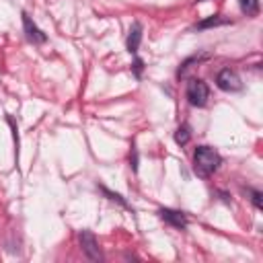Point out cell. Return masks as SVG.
<instances>
[{"label":"cell","instance_id":"7a4b0ae2","mask_svg":"<svg viewBox=\"0 0 263 263\" xmlns=\"http://www.w3.org/2000/svg\"><path fill=\"white\" fill-rule=\"evenodd\" d=\"M185 95H187V101L193 107H205V103L210 99V88H208V84L201 78H191L187 82Z\"/></svg>","mask_w":263,"mask_h":263},{"label":"cell","instance_id":"8992f818","mask_svg":"<svg viewBox=\"0 0 263 263\" xmlns=\"http://www.w3.org/2000/svg\"><path fill=\"white\" fill-rule=\"evenodd\" d=\"M160 218L162 220H166L171 226H175V228H187V216L183 214V212H177V210H168V208H162L160 212Z\"/></svg>","mask_w":263,"mask_h":263},{"label":"cell","instance_id":"3957f363","mask_svg":"<svg viewBox=\"0 0 263 263\" xmlns=\"http://www.w3.org/2000/svg\"><path fill=\"white\" fill-rule=\"evenodd\" d=\"M216 84L224 92H236L242 88V80L236 74V70H232V68H222L216 76Z\"/></svg>","mask_w":263,"mask_h":263},{"label":"cell","instance_id":"8fae6325","mask_svg":"<svg viewBox=\"0 0 263 263\" xmlns=\"http://www.w3.org/2000/svg\"><path fill=\"white\" fill-rule=\"evenodd\" d=\"M251 195H253V197H251V199H253V205H255L257 210H263V201H261V191H253Z\"/></svg>","mask_w":263,"mask_h":263},{"label":"cell","instance_id":"52a82bcc","mask_svg":"<svg viewBox=\"0 0 263 263\" xmlns=\"http://www.w3.org/2000/svg\"><path fill=\"white\" fill-rule=\"evenodd\" d=\"M140 41H142V25L136 21V23L129 27V35H127V51H129V53H136L138 47H140Z\"/></svg>","mask_w":263,"mask_h":263},{"label":"cell","instance_id":"ba28073f","mask_svg":"<svg viewBox=\"0 0 263 263\" xmlns=\"http://www.w3.org/2000/svg\"><path fill=\"white\" fill-rule=\"evenodd\" d=\"M238 6L247 16H257L259 14V0H238Z\"/></svg>","mask_w":263,"mask_h":263},{"label":"cell","instance_id":"6da1fadb","mask_svg":"<svg viewBox=\"0 0 263 263\" xmlns=\"http://www.w3.org/2000/svg\"><path fill=\"white\" fill-rule=\"evenodd\" d=\"M222 164V156L212 146H197L193 154V166L199 177H210Z\"/></svg>","mask_w":263,"mask_h":263},{"label":"cell","instance_id":"277c9868","mask_svg":"<svg viewBox=\"0 0 263 263\" xmlns=\"http://www.w3.org/2000/svg\"><path fill=\"white\" fill-rule=\"evenodd\" d=\"M78 240H80V247L84 251V255L90 259V261H103V253H101V247H99V240L95 238V234L90 230H82L78 234Z\"/></svg>","mask_w":263,"mask_h":263},{"label":"cell","instance_id":"30bf717a","mask_svg":"<svg viewBox=\"0 0 263 263\" xmlns=\"http://www.w3.org/2000/svg\"><path fill=\"white\" fill-rule=\"evenodd\" d=\"M226 21L224 18H220V16H212V18H208V21H201V23H197V29H205V27H216V25H224Z\"/></svg>","mask_w":263,"mask_h":263},{"label":"cell","instance_id":"7c38bea8","mask_svg":"<svg viewBox=\"0 0 263 263\" xmlns=\"http://www.w3.org/2000/svg\"><path fill=\"white\" fill-rule=\"evenodd\" d=\"M134 70H136V74L140 76V72H142V60H140V58H136V62H134Z\"/></svg>","mask_w":263,"mask_h":263},{"label":"cell","instance_id":"5b68a950","mask_svg":"<svg viewBox=\"0 0 263 263\" xmlns=\"http://www.w3.org/2000/svg\"><path fill=\"white\" fill-rule=\"evenodd\" d=\"M21 16H23V27H25L27 39H29V41H33V43H45V39H47V37H45V33H43L35 23H33V18H31L27 12H23Z\"/></svg>","mask_w":263,"mask_h":263},{"label":"cell","instance_id":"9c48e42d","mask_svg":"<svg viewBox=\"0 0 263 263\" xmlns=\"http://www.w3.org/2000/svg\"><path fill=\"white\" fill-rule=\"evenodd\" d=\"M189 138H191V132H189V125H181L177 132H175V142L179 144V146H185L187 142H189Z\"/></svg>","mask_w":263,"mask_h":263}]
</instances>
